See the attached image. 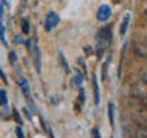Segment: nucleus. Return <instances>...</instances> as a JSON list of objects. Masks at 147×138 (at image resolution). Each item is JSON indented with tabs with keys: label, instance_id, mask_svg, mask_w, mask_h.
<instances>
[{
	"label": "nucleus",
	"instance_id": "2",
	"mask_svg": "<svg viewBox=\"0 0 147 138\" xmlns=\"http://www.w3.org/2000/svg\"><path fill=\"white\" fill-rule=\"evenodd\" d=\"M58 22H60V17H58L57 12H54V11L48 12V16H46V18H45V31L51 32L55 26L58 25Z\"/></svg>",
	"mask_w": 147,
	"mask_h": 138
},
{
	"label": "nucleus",
	"instance_id": "4",
	"mask_svg": "<svg viewBox=\"0 0 147 138\" xmlns=\"http://www.w3.org/2000/svg\"><path fill=\"white\" fill-rule=\"evenodd\" d=\"M110 14H112L110 6H107V5H101V6L98 8V11H96V18H98L100 22H106L110 17Z\"/></svg>",
	"mask_w": 147,
	"mask_h": 138
},
{
	"label": "nucleus",
	"instance_id": "14",
	"mask_svg": "<svg viewBox=\"0 0 147 138\" xmlns=\"http://www.w3.org/2000/svg\"><path fill=\"white\" fill-rule=\"evenodd\" d=\"M0 40L3 41V45H6V39H5V26H3L2 22H0Z\"/></svg>",
	"mask_w": 147,
	"mask_h": 138
},
{
	"label": "nucleus",
	"instance_id": "6",
	"mask_svg": "<svg viewBox=\"0 0 147 138\" xmlns=\"http://www.w3.org/2000/svg\"><path fill=\"white\" fill-rule=\"evenodd\" d=\"M92 86H94V97H95V104L100 103V91H98V83H96V77L92 75Z\"/></svg>",
	"mask_w": 147,
	"mask_h": 138
},
{
	"label": "nucleus",
	"instance_id": "22",
	"mask_svg": "<svg viewBox=\"0 0 147 138\" xmlns=\"http://www.w3.org/2000/svg\"><path fill=\"white\" fill-rule=\"evenodd\" d=\"M9 60H11L12 63L16 62V54H14V52H11V54H9Z\"/></svg>",
	"mask_w": 147,
	"mask_h": 138
},
{
	"label": "nucleus",
	"instance_id": "16",
	"mask_svg": "<svg viewBox=\"0 0 147 138\" xmlns=\"http://www.w3.org/2000/svg\"><path fill=\"white\" fill-rule=\"evenodd\" d=\"M12 117H14V120H16V123L22 124V118H20V115H18L17 109H12Z\"/></svg>",
	"mask_w": 147,
	"mask_h": 138
},
{
	"label": "nucleus",
	"instance_id": "7",
	"mask_svg": "<svg viewBox=\"0 0 147 138\" xmlns=\"http://www.w3.org/2000/svg\"><path fill=\"white\" fill-rule=\"evenodd\" d=\"M34 54H35V68H37V72H41V62H40V49L38 46L34 48Z\"/></svg>",
	"mask_w": 147,
	"mask_h": 138
},
{
	"label": "nucleus",
	"instance_id": "13",
	"mask_svg": "<svg viewBox=\"0 0 147 138\" xmlns=\"http://www.w3.org/2000/svg\"><path fill=\"white\" fill-rule=\"evenodd\" d=\"M22 31L25 32V34H29V22H28V20L22 22Z\"/></svg>",
	"mask_w": 147,
	"mask_h": 138
},
{
	"label": "nucleus",
	"instance_id": "23",
	"mask_svg": "<svg viewBox=\"0 0 147 138\" xmlns=\"http://www.w3.org/2000/svg\"><path fill=\"white\" fill-rule=\"evenodd\" d=\"M144 18H146V20H147V11H146V14H144Z\"/></svg>",
	"mask_w": 147,
	"mask_h": 138
},
{
	"label": "nucleus",
	"instance_id": "9",
	"mask_svg": "<svg viewBox=\"0 0 147 138\" xmlns=\"http://www.w3.org/2000/svg\"><path fill=\"white\" fill-rule=\"evenodd\" d=\"M109 62H110V57L103 63V74H101V78H103V80H106V77H107V64H109Z\"/></svg>",
	"mask_w": 147,
	"mask_h": 138
},
{
	"label": "nucleus",
	"instance_id": "3",
	"mask_svg": "<svg viewBox=\"0 0 147 138\" xmlns=\"http://www.w3.org/2000/svg\"><path fill=\"white\" fill-rule=\"evenodd\" d=\"M96 40L104 41V43H110V41H112V25L101 28V29L96 32Z\"/></svg>",
	"mask_w": 147,
	"mask_h": 138
},
{
	"label": "nucleus",
	"instance_id": "20",
	"mask_svg": "<svg viewBox=\"0 0 147 138\" xmlns=\"http://www.w3.org/2000/svg\"><path fill=\"white\" fill-rule=\"evenodd\" d=\"M16 133H17V137H18V138H25V135H23V132H22V129H20V127H17V129H16Z\"/></svg>",
	"mask_w": 147,
	"mask_h": 138
},
{
	"label": "nucleus",
	"instance_id": "11",
	"mask_svg": "<svg viewBox=\"0 0 147 138\" xmlns=\"http://www.w3.org/2000/svg\"><path fill=\"white\" fill-rule=\"evenodd\" d=\"M6 103H8L6 92H5V91H0V106H6Z\"/></svg>",
	"mask_w": 147,
	"mask_h": 138
},
{
	"label": "nucleus",
	"instance_id": "12",
	"mask_svg": "<svg viewBox=\"0 0 147 138\" xmlns=\"http://www.w3.org/2000/svg\"><path fill=\"white\" fill-rule=\"evenodd\" d=\"M107 110H109V121H110V126H113V104H112V103L109 104Z\"/></svg>",
	"mask_w": 147,
	"mask_h": 138
},
{
	"label": "nucleus",
	"instance_id": "10",
	"mask_svg": "<svg viewBox=\"0 0 147 138\" xmlns=\"http://www.w3.org/2000/svg\"><path fill=\"white\" fill-rule=\"evenodd\" d=\"M81 83H83V77H81V74H77V75L72 78V85H75V86H81Z\"/></svg>",
	"mask_w": 147,
	"mask_h": 138
},
{
	"label": "nucleus",
	"instance_id": "24",
	"mask_svg": "<svg viewBox=\"0 0 147 138\" xmlns=\"http://www.w3.org/2000/svg\"><path fill=\"white\" fill-rule=\"evenodd\" d=\"M115 2H121V0H115Z\"/></svg>",
	"mask_w": 147,
	"mask_h": 138
},
{
	"label": "nucleus",
	"instance_id": "17",
	"mask_svg": "<svg viewBox=\"0 0 147 138\" xmlns=\"http://www.w3.org/2000/svg\"><path fill=\"white\" fill-rule=\"evenodd\" d=\"M41 124H43V127H45V131H46V132H48V133H49V137H51V138H54V135H52V131H51V127H48V124H46V123L43 121V120H41Z\"/></svg>",
	"mask_w": 147,
	"mask_h": 138
},
{
	"label": "nucleus",
	"instance_id": "8",
	"mask_svg": "<svg viewBox=\"0 0 147 138\" xmlns=\"http://www.w3.org/2000/svg\"><path fill=\"white\" fill-rule=\"evenodd\" d=\"M129 20H130V16H129V14H126V17H124V20H123V23H121V28H119V32H121V35L126 34L127 25H129Z\"/></svg>",
	"mask_w": 147,
	"mask_h": 138
},
{
	"label": "nucleus",
	"instance_id": "5",
	"mask_svg": "<svg viewBox=\"0 0 147 138\" xmlns=\"http://www.w3.org/2000/svg\"><path fill=\"white\" fill-rule=\"evenodd\" d=\"M17 83H18V86H20L22 92L26 95V98H29L31 95H29V85H28V80H26V78H18Z\"/></svg>",
	"mask_w": 147,
	"mask_h": 138
},
{
	"label": "nucleus",
	"instance_id": "18",
	"mask_svg": "<svg viewBox=\"0 0 147 138\" xmlns=\"http://www.w3.org/2000/svg\"><path fill=\"white\" fill-rule=\"evenodd\" d=\"M84 103V91L80 89V100H78V108H80V104Z\"/></svg>",
	"mask_w": 147,
	"mask_h": 138
},
{
	"label": "nucleus",
	"instance_id": "19",
	"mask_svg": "<svg viewBox=\"0 0 147 138\" xmlns=\"http://www.w3.org/2000/svg\"><path fill=\"white\" fill-rule=\"evenodd\" d=\"M92 137H94V138H101L98 129H92Z\"/></svg>",
	"mask_w": 147,
	"mask_h": 138
},
{
	"label": "nucleus",
	"instance_id": "1",
	"mask_svg": "<svg viewBox=\"0 0 147 138\" xmlns=\"http://www.w3.org/2000/svg\"><path fill=\"white\" fill-rule=\"evenodd\" d=\"M130 95L141 101H147V80H140L130 87Z\"/></svg>",
	"mask_w": 147,
	"mask_h": 138
},
{
	"label": "nucleus",
	"instance_id": "15",
	"mask_svg": "<svg viewBox=\"0 0 147 138\" xmlns=\"http://www.w3.org/2000/svg\"><path fill=\"white\" fill-rule=\"evenodd\" d=\"M60 62H61L63 64V69H64V72H69V66H67V63H66V60H64V55L60 52Z\"/></svg>",
	"mask_w": 147,
	"mask_h": 138
},
{
	"label": "nucleus",
	"instance_id": "21",
	"mask_svg": "<svg viewBox=\"0 0 147 138\" xmlns=\"http://www.w3.org/2000/svg\"><path fill=\"white\" fill-rule=\"evenodd\" d=\"M0 77H2V80H3V83H8V80H6V75L3 74V71H2V68H0Z\"/></svg>",
	"mask_w": 147,
	"mask_h": 138
}]
</instances>
